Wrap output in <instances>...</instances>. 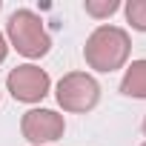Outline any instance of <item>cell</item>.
Here are the masks:
<instances>
[{"instance_id": "obj_1", "label": "cell", "mask_w": 146, "mask_h": 146, "mask_svg": "<svg viewBox=\"0 0 146 146\" xmlns=\"http://www.w3.org/2000/svg\"><path fill=\"white\" fill-rule=\"evenodd\" d=\"M129 52H132V40H129V32L120 26H98L83 46V57L95 72L123 69L129 60Z\"/></svg>"}, {"instance_id": "obj_2", "label": "cell", "mask_w": 146, "mask_h": 146, "mask_svg": "<svg viewBox=\"0 0 146 146\" xmlns=\"http://www.w3.org/2000/svg\"><path fill=\"white\" fill-rule=\"evenodd\" d=\"M6 35H9V43L23 54V57H43L49 54L52 49V37L43 26V20L32 12V9H17L12 12L9 23H6Z\"/></svg>"}, {"instance_id": "obj_3", "label": "cell", "mask_w": 146, "mask_h": 146, "mask_svg": "<svg viewBox=\"0 0 146 146\" xmlns=\"http://www.w3.org/2000/svg\"><path fill=\"white\" fill-rule=\"evenodd\" d=\"M54 98L63 112H75V115L92 112L100 100V83L86 72H69V75L60 78Z\"/></svg>"}, {"instance_id": "obj_4", "label": "cell", "mask_w": 146, "mask_h": 146, "mask_svg": "<svg viewBox=\"0 0 146 146\" xmlns=\"http://www.w3.org/2000/svg\"><path fill=\"white\" fill-rule=\"evenodd\" d=\"M6 86H9V92H12L15 100H20V103H40L49 95L52 80H49V75H46L40 66L23 63V66H17V69L9 72Z\"/></svg>"}, {"instance_id": "obj_5", "label": "cell", "mask_w": 146, "mask_h": 146, "mask_svg": "<svg viewBox=\"0 0 146 146\" xmlns=\"http://www.w3.org/2000/svg\"><path fill=\"white\" fill-rule=\"evenodd\" d=\"M20 132L29 143L35 146H46L52 140H60L66 132V120L63 115H57L54 109H29L20 120Z\"/></svg>"}, {"instance_id": "obj_6", "label": "cell", "mask_w": 146, "mask_h": 146, "mask_svg": "<svg viewBox=\"0 0 146 146\" xmlns=\"http://www.w3.org/2000/svg\"><path fill=\"white\" fill-rule=\"evenodd\" d=\"M120 92L126 98H140L146 100V60H132V66L123 72Z\"/></svg>"}, {"instance_id": "obj_7", "label": "cell", "mask_w": 146, "mask_h": 146, "mask_svg": "<svg viewBox=\"0 0 146 146\" xmlns=\"http://www.w3.org/2000/svg\"><path fill=\"white\" fill-rule=\"evenodd\" d=\"M126 12V23L137 32H146V0H129L123 6Z\"/></svg>"}, {"instance_id": "obj_8", "label": "cell", "mask_w": 146, "mask_h": 146, "mask_svg": "<svg viewBox=\"0 0 146 146\" xmlns=\"http://www.w3.org/2000/svg\"><path fill=\"white\" fill-rule=\"evenodd\" d=\"M120 9V3L117 0H86V15H92V17H109V15H115Z\"/></svg>"}, {"instance_id": "obj_9", "label": "cell", "mask_w": 146, "mask_h": 146, "mask_svg": "<svg viewBox=\"0 0 146 146\" xmlns=\"http://www.w3.org/2000/svg\"><path fill=\"white\" fill-rule=\"evenodd\" d=\"M6 54H9V43H6V37L0 35V63L6 60Z\"/></svg>"}, {"instance_id": "obj_10", "label": "cell", "mask_w": 146, "mask_h": 146, "mask_svg": "<svg viewBox=\"0 0 146 146\" xmlns=\"http://www.w3.org/2000/svg\"><path fill=\"white\" fill-rule=\"evenodd\" d=\"M143 135H146V117H143Z\"/></svg>"}, {"instance_id": "obj_11", "label": "cell", "mask_w": 146, "mask_h": 146, "mask_svg": "<svg viewBox=\"0 0 146 146\" xmlns=\"http://www.w3.org/2000/svg\"><path fill=\"white\" fill-rule=\"evenodd\" d=\"M143 146H146V143H143Z\"/></svg>"}]
</instances>
